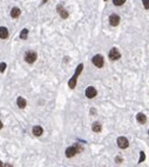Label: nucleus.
<instances>
[{"instance_id": "nucleus-9", "label": "nucleus", "mask_w": 149, "mask_h": 167, "mask_svg": "<svg viewBox=\"0 0 149 167\" xmlns=\"http://www.w3.org/2000/svg\"><path fill=\"white\" fill-rule=\"evenodd\" d=\"M76 153H78V152H76L75 147L72 146V147H68L67 149H66V153H65V154H66V157H67V158H73Z\"/></svg>"}, {"instance_id": "nucleus-1", "label": "nucleus", "mask_w": 149, "mask_h": 167, "mask_svg": "<svg viewBox=\"0 0 149 167\" xmlns=\"http://www.w3.org/2000/svg\"><path fill=\"white\" fill-rule=\"evenodd\" d=\"M36 58H38V54L35 53L34 51H27V52L25 53V61L28 62V64H33V62H35Z\"/></svg>"}, {"instance_id": "nucleus-27", "label": "nucleus", "mask_w": 149, "mask_h": 167, "mask_svg": "<svg viewBox=\"0 0 149 167\" xmlns=\"http://www.w3.org/2000/svg\"><path fill=\"white\" fill-rule=\"evenodd\" d=\"M0 167H4V164H2L1 161H0Z\"/></svg>"}, {"instance_id": "nucleus-21", "label": "nucleus", "mask_w": 149, "mask_h": 167, "mask_svg": "<svg viewBox=\"0 0 149 167\" xmlns=\"http://www.w3.org/2000/svg\"><path fill=\"white\" fill-rule=\"evenodd\" d=\"M144 159H146V154H144V152H140V160H139V162H143Z\"/></svg>"}, {"instance_id": "nucleus-18", "label": "nucleus", "mask_w": 149, "mask_h": 167, "mask_svg": "<svg viewBox=\"0 0 149 167\" xmlns=\"http://www.w3.org/2000/svg\"><path fill=\"white\" fill-rule=\"evenodd\" d=\"M124 1H126V0H113V2H114L115 6H121V5L124 4Z\"/></svg>"}, {"instance_id": "nucleus-23", "label": "nucleus", "mask_w": 149, "mask_h": 167, "mask_svg": "<svg viewBox=\"0 0 149 167\" xmlns=\"http://www.w3.org/2000/svg\"><path fill=\"white\" fill-rule=\"evenodd\" d=\"M115 161L120 164V162H122V158H121V157H116V158H115Z\"/></svg>"}, {"instance_id": "nucleus-20", "label": "nucleus", "mask_w": 149, "mask_h": 167, "mask_svg": "<svg viewBox=\"0 0 149 167\" xmlns=\"http://www.w3.org/2000/svg\"><path fill=\"white\" fill-rule=\"evenodd\" d=\"M74 147H75V149H76V152H78V153H80V152H82V149H83L81 145H80V144H78V142H76V144L74 145Z\"/></svg>"}, {"instance_id": "nucleus-11", "label": "nucleus", "mask_w": 149, "mask_h": 167, "mask_svg": "<svg viewBox=\"0 0 149 167\" xmlns=\"http://www.w3.org/2000/svg\"><path fill=\"white\" fill-rule=\"evenodd\" d=\"M8 38V29L6 27H0V39H7Z\"/></svg>"}, {"instance_id": "nucleus-16", "label": "nucleus", "mask_w": 149, "mask_h": 167, "mask_svg": "<svg viewBox=\"0 0 149 167\" xmlns=\"http://www.w3.org/2000/svg\"><path fill=\"white\" fill-rule=\"evenodd\" d=\"M28 37V29L27 28H24L22 31L20 32V39H22V40H26Z\"/></svg>"}, {"instance_id": "nucleus-7", "label": "nucleus", "mask_w": 149, "mask_h": 167, "mask_svg": "<svg viewBox=\"0 0 149 167\" xmlns=\"http://www.w3.org/2000/svg\"><path fill=\"white\" fill-rule=\"evenodd\" d=\"M56 11H58V13L60 14V17L62 18V19H67L68 18V12L63 8V7L61 6V5H58V7H56Z\"/></svg>"}, {"instance_id": "nucleus-5", "label": "nucleus", "mask_w": 149, "mask_h": 167, "mask_svg": "<svg viewBox=\"0 0 149 167\" xmlns=\"http://www.w3.org/2000/svg\"><path fill=\"white\" fill-rule=\"evenodd\" d=\"M85 94H86V97H87L88 99H93V98L96 97L97 92H96V89H95L93 86H89V87H87V89H86Z\"/></svg>"}, {"instance_id": "nucleus-3", "label": "nucleus", "mask_w": 149, "mask_h": 167, "mask_svg": "<svg viewBox=\"0 0 149 167\" xmlns=\"http://www.w3.org/2000/svg\"><path fill=\"white\" fill-rule=\"evenodd\" d=\"M108 57L112 61H114V60H119V59L121 58V54H120V52H119V49H117L116 47H114V48H112V49L109 51Z\"/></svg>"}, {"instance_id": "nucleus-28", "label": "nucleus", "mask_w": 149, "mask_h": 167, "mask_svg": "<svg viewBox=\"0 0 149 167\" xmlns=\"http://www.w3.org/2000/svg\"><path fill=\"white\" fill-rule=\"evenodd\" d=\"M148 133H149V131H148Z\"/></svg>"}, {"instance_id": "nucleus-25", "label": "nucleus", "mask_w": 149, "mask_h": 167, "mask_svg": "<svg viewBox=\"0 0 149 167\" xmlns=\"http://www.w3.org/2000/svg\"><path fill=\"white\" fill-rule=\"evenodd\" d=\"M2 126H4V125H2V122H1V120H0V129L2 128Z\"/></svg>"}, {"instance_id": "nucleus-15", "label": "nucleus", "mask_w": 149, "mask_h": 167, "mask_svg": "<svg viewBox=\"0 0 149 167\" xmlns=\"http://www.w3.org/2000/svg\"><path fill=\"white\" fill-rule=\"evenodd\" d=\"M92 129L94 131L95 133H99V132H101V129H102L101 124H100V122H94V124H93V126H92Z\"/></svg>"}, {"instance_id": "nucleus-26", "label": "nucleus", "mask_w": 149, "mask_h": 167, "mask_svg": "<svg viewBox=\"0 0 149 167\" xmlns=\"http://www.w3.org/2000/svg\"><path fill=\"white\" fill-rule=\"evenodd\" d=\"M5 167H12V165H9V164H6V165H5Z\"/></svg>"}, {"instance_id": "nucleus-10", "label": "nucleus", "mask_w": 149, "mask_h": 167, "mask_svg": "<svg viewBox=\"0 0 149 167\" xmlns=\"http://www.w3.org/2000/svg\"><path fill=\"white\" fill-rule=\"evenodd\" d=\"M32 132H33V134L35 135V137H40L41 134L44 133V128L41 126H34L33 129H32Z\"/></svg>"}, {"instance_id": "nucleus-19", "label": "nucleus", "mask_w": 149, "mask_h": 167, "mask_svg": "<svg viewBox=\"0 0 149 167\" xmlns=\"http://www.w3.org/2000/svg\"><path fill=\"white\" fill-rule=\"evenodd\" d=\"M6 62H0V73H2V72H5V69H6Z\"/></svg>"}, {"instance_id": "nucleus-4", "label": "nucleus", "mask_w": 149, "mask_h": 167, "mask_svg": "<svg viewBox=\"0 0 149 167\" xmlns=\"http://www.w3.org/2000/svg\"><path fill=\"white\" fill-rule=\"evenodd\" d=\"M116 142H117V146L120 147V148H122V149H124V148H127V147L129 146L128 139L124 138V137H120V138H117Z\"/></svg>"}, {"instance_id": "nucleus-13", "label": "nucleus", "mask_w": 149, "mask_h": 167, "mask_svg": "<svg viewBox=\"0 0 149 167\" xmlns=\"http://www.w3.org/2000/svg\"><path fill=\"white\" fill-rule=\"evenodd\" d=\"M76 80H78V77H75V75H73L70 79H69V81H68V86H69V88H75V86H76Z\"/></svg>"}, {"instance_id": "nucleus-24", "label": "nucleus", "mask_w": 149, "mask_h": 167, "mask_svg": "<svg viewBox=\"0 0 149 167\" xmlns=\"http://www.w3.org/2000/svg\"><path fill=\"white\" fill-rule=\"evenodd\" d=\"M90 113H92V114L95 113V109H94V108H93V109H90Z\"/></svg>"}, {"instance_id": "nucleus-17", "label": "nucleus", "mask_w": 149, "mask_h": 167, "mask_svg": "<svg viewBox=\"0 0 149 167\" xmlns=\"http://www.w3.org/2000/svg\"><path fill=\"white\" fill-rule=\"evenodd\" d=\"M82 69H83V65H82V64H80L79 66L76 67V69H75V73H74L75 77H79V75H80V73L82 72Z\"/></svg>"}, {"instance_id": "nucleus-14", "label": "nucleus", "mask_w": 149, "mask_h": 167, "mask_svg": "<svg viewBox=\"0 0 149 167\" xmlns=\"http://www.w3.org/2000/svg\"><path fill=\"white\" fill-rule=\"evenodd\" d=\"M136 120L139 121L140 124H144V122L147 121V117H146V114L139 113L137 115H136Z\"/></svg>"}, {"instance_id": "nucleus-6", "label": "nucleus", "mask_w": 149, "mask_h": 167, "mask_svg": "<svg viewBox=\"0 0 149 167\" xmlns=\"http://www.w3.org/2000/svg\"><path fill=\"white\" fill-rule=\"evenodd\" d=\"M109 24L112 25V26H117L119 24H120V17L117 15V14H110V17H109Z\"/></svg>"}, {"instance_id": "nucleus-22", "label": "nucleus", "mask_w": 149, "mask_h": 167, "mask_svg": "<svg viewBox=\"0 0 149 167\" xmlns=\"http://www.w3.org/2000/svg\"><path fill=\"white\" fill-rule=\"evenodd\" d=\"M142 4L146 10H149V0H142Z\"/></svg>"}, {"instance_id": "nucleus-2", "label": "nucleus", "mask_w": 149, "mask_h": 167, "mask_svg": "<svg viewBox=\"0 0 149 167\" xmlns=\"http://www.w3.org/2000/svg\"><path fill=\"white\" fill-rule=\"evenodd\" d=\"M92 61H93V64H94L95 66L99 67V68H101V67L103 66V64H105L103 57H102L101 54H96V55H94L93 59H92Z\"/></svg>"}, {"instance_id": "nucleus-12", "label": "nucleus", "mask_w": 149, "mask_h": 167, "mask_svg": "<svg viewBox=\"0 0 149 167\" xmlns=\"http://www.w3.org/2000/svg\"><path fill=\"white\" fill-rule=\"evenodd\" d=\"M17 105H18L19 108H25L26 105H27V102H26V100H25L22 97H19V98L17 99Z\"/></svg>"}, {"instance_id": "nucleus-8", "label": "nucleus", "mask_w": 149, "mask_h": 167, "mask_svg": "<svg viewBox=\"0 0 149 167\" xmlns=\"http://www.w3.org/2000/svg\"><path fill=\"white\" fill-rule=\"evenodd\" d=\"M21 14V11L19 7H13L12 10H11V17L13 18V19H17V18H19Z\"/></svg>"}]
</instances>
